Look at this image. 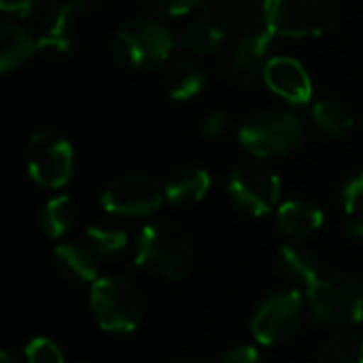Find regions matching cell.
Here are the masks:
<instances>
[{
    "label": "cell",
    "mask_w": 363,
    "mask_h": 363,
    "mask_svg": "<svg viewBox=\"0 0 363 363\" xmlns=\"http://www.w3.org/2000/svg\"><path fill=\"white\" fill-rule=\"evenodd\" d=\"M149 11L164 17H181L200 6V0H143Z\"/></svg>",
    "instance_id": "obj_26"
},
{
    "label": "cell",
    "mask_w": 363,
    "mask_h": 363,
    "mask_svg": "<svg viewBox=\"0 0 363 363\" xmlns=\"http://www.w3.org/2000/svg\"><path fill=\"white\" fill-rule=\"evenodd\" d=\"M323 211L311 200H289L281 204L277 213L279 230L294 240H304L315 236L323 228Z\"/></svg>",
    "instance_id": "obj_12"
},
{
    "label": "cell",
    "mask_w": 363,
    "mask_h": 363,
    "mask_svg": "<svg viewBox=\"0 0 363 363\" xmlns=\"http://www.w3.org/2000/svg\"><path fill=\"white\" fill-rule=\"evenodd\" d=\"M228 194L242 213L264 217L272 213L281 200V179L266 166L242 164L232 170Z\"/></svg>",
    "instance_id": "obj_9"
},
{
    "label": "cell",
    "mask_w": 363,
    "mask_h": 363,
    "mask_svg": "<svg viewBox=\"0 0 363 363\" xmlns=\"http://www.w3.org/2000/svg\"><path fill=\"white\" fill-rule=\"evenodd\" d=\"M349 234L357 240H363V215H355L349 223Z\"/></svg>",
    "instance_id": "obj_30"
},
{
    "label": "cell",
    "mask_w": 363,
    "mask_h": 363,
    "mask_svg": "<svg viewBox=\"0 0 363 363\" xmlns=\"http://www.w3.org/2000/svg\"><path fill=\"white\" fill-rule=\"evenodd\" d=\"M313 119L330 136H347L353 130L351 113L336 100H319L313 106Z\"/></svg>",
    "instance_id": "obj_22"
},
{
    "label": "cell",
    "mask_w": 363,
    "mask_h": 363,
    "mask_svg": "<svg viewBox=\"0 0 363 363\" xmlns=\"http://www.w3.org/2000/svg\"><path fill=\"white\" fill-rule=\"evenodd\" d=\"M53 259H55V268L60 270V274L72 283L94 285L100 279V268H98L94 253L81 245H74V242L57 245L53 251Z\"/></svg>",
    "instance_id": "obj_14"
},
{
    "label": "cell",
    "mask_w": 363,
    "mask_h": 363,
    "mask_svg": "<svg viewBox=\"0 0 363 363\" xmlns=\"http://www.w3.org/2000/svg\"><path fill=\"white\" fill-rule=\"evenodd\" d=\"M26 166L34 183L47 189L64 187L74 168L72 145L51 130L34 132L26 145Z\"/></svg>",
    "instance_id": "obj_7"
},
{
    "label": "cell",
    "mask_w": 363,
    "mask_h": 363,
    "mask_svg": "<svg viewBox=\"0 0 363 363\" xmlns=\"http://www.w3.org/2000/svg\"><path fill=\"white\" fill-rule=\"evenodd\" d=\"M89 308L96 323L111 334L134 332L145 313L138 287L121 277H100L91 285Z\"/></svg>",
    "instance_id": "obj_4"
},
{
    "label": "cell",
    "mask_w": 363,
    "mask_h": 363,
    "mask_svg": "<svg viewBox=\"0 0 363 363\" xmlns=\"http://www.w3.org/2000/svg\"><path fill=\"white\" fill-rule=\"evenodd\" d=\"M317 363H363V334L338 332L323 345Z\"/></svg>",
    "instance_id": "obj_19"
},
{
    "label": "cell",
    "mask_w": 363,
    "mask_h": 363,
    "mask_svg": "<svg viewBox=\"0 0 363 363\" xmlns=\"http://www.w3.org/2000/svg\"><path fill=\"white\" fill-rule=\"evenodd\" d=\"M211 189V174L196 164H187L177 168L164 187V196L174 206H191L200 202Z\"/></svg>",
    "instance_id": "obj_13"
},
{
    "label": "cell",
    "mask_w": 363,
    "mask_h": 363,
    "mask_svg": "<svg viewBox=\"0 0 363 363\" xmlns=\"http://www.w3.org/2000/svg\"><path fill=\"white\" fill-rule=\"evenodd\" d=\"M304 298L300 289H281L268 294L253 313L251 332L262 345L289 340L302 323Z\"/></svg>",
    "instance_id": "obj_8"
},
{
    "label": "cell",
    "mask_w": 363,
    "mask_h": 363,
    "mask_svg": "<svg viewBox=\"0 0 363 363\" xmlns=\"http://www.w3.org/2000/svg\"><path fill=\"white\" fill-rule=\"evenodd\" d=\"M340 200L342 206L347 208L349 215H363V170L353 174L340 189Z\"/></svg>",
    "instance_id": "obj_25"
},
{
    "label": "cell",
    "mask_w": 363,
    "mask_h": 363,
    "mask_svg": "<svg viewBox=\"0 0 363 363\" xmlns=\"http://www.w3.org/2000/svg\"><path fill=\"white\" fill-rule=\"evenodd\" d=\"M264 21L272 34L313 38L328 34L338 21L336 0H264Z\"/></svg>",
    "instance_id": "obj_5"
},
{
    "label": "cell",
    "mask_w": 363,
    "mask_h": 363,
    "mask_svg": "<svg viewBox=\"0 0 363 363\" xmlns=\"http://www.w3.org/2000/svg\"><path fill=\"white\" fill-rule=\"evenodd\" d=\"M240 145L255 157L277 160L304 143V123L287 111H262L240 128Z\"/></svg>",
    "instance_id": "obj_6"
},
{
    "label": "cell",
    "mask_w": 363,
    "mask_h": 363,
    "mask_svg": "<svg viewBox=\"0 0 363 363\" xmlns=\"http://www.w3.org/2000/svg\"><path fill=\"white\" fill-rule=\"evenodd\" d=\"M272 38H274V34L268 28H264L262 32L245 34L232 53V60H230L232 72L236 77H251L264 64V57H266V51H268V45Z\"/></svg>",
    "instance_id": "obj_17"
},
{
    "label": "cell",
    "mask_w": 363,
    "mask_h": 363,
    "mask_svg": "<svg viewBox=\"0 0 363 363\" xmlns=\"http://www.w3.org/2000/svg\"><path fill=\"white\" fill-rule=\"evenodd\" d=\"M34 6H36V0H0V9L17 17H28Z\"/></svg>",
    "instance_id": "obj_29"
},
{
    "label": "cell",
    "mask_w": 363,
    "mask_h": 363,
    "mask_svg": "<svg viewBox=\"0 0 363 363\" xmlns=\"http://www.w3.org/2000/svg\"><path fill=\"white\" fill-rule=\"evenodd\" d=\"M266 85L291 104H306L313 98V83L306 68L287 55H277L264 64Z\"/></svg>",
    "instance_id": "obj_11"
},
{
    "label": "cell",
    "mask_w": 363,
    "mask_h": 363,
    "mask_svg": "<svg viewBox=\"0 0 363 363\" xmlns=\"http://www.w3.org/2000/svg\"><path fill=\"white\" fill-rule=\"evenodd\" d=\"M279 268L298 289L308 291L321 279L315 255L298 245H283L279 249Z\"/></svg>",
    "instance_id": "obj_16"
},
{
    "label": "cell",
    "mask_w": 363,
    "mask_h": 363,
    "mask_svg": "<svg viewBox=\"0 0 363 363\" xmlns=\"http://www.w3.org/2000/svg\"><path fill=\"white\" fill-rule=\"evenodd\" d=\"M206 83V72L198 62H181L177 64L166 79V91L172 100H189L200 94Z\"/></svg>",
    "instance_id": "obj_18"
},
{
    "label": "cell",
    "mask_w": 363,
    "mask_h": 363,
    "mask_svg": "<svg viewBox=\"0 0 363 363\" xmlns=\"http://www.w3.org/2000/svg\"><path fill=\"white\" fill-rule=\"evenodd\" d=\"M223 363H262V355L251 345H238L223 355Z\"/></svg>",
    "instance_id": "obj_27"
},
{
    "label": "cell",
    "mask_w": 363,
    "mask_h": 363,
    "mask_svg": "<svg viewBox=\"0 0 363 363\" xmlns=\"http://www.w3.org/2000/svg\"><path fill=\"white\" fill-rule=\"evenodd\" d=\"M55 2H62V4L74 6L79 13H85V11H89V9H91V4H94L96 0H55Z\"/></svg>",
    "instance_id": "obj_31"
},
{
    "label": "cell",
    "mask_w": 363,
    "mask_h": 363,
    "mask_svg": "<svg viewBox=\"0 0 363 363\" xmlns=\"http://www.w3.org/2000/svg\"><path fill=\"white\" fill-rule=\"evenodd\" d=\"M223 36H225L223 28L211 15H206L185 28L183 43L194 53H213L223 43Z\"/></svg>",
    "instance_id": "obj_21"
},
{
    "label": "cell",
    "mask_w": 363,
    "mask_h": 363,
    "mask_svg": "<svg viewBox=\"0 0 363 363\" xmlns=\"http://www.w3.org/2000/svg\"><path fill=\"white\" fill-rule=\"evenodd\" d=\"M111 49L121 66L130 70H149L170 57L174 36L157 19L134 17L117 28Z\"/></svg>",
    "instance_id": "obj_2"
},
{
    "label": "cell",
    "mask_w": 363,
    "mask_h": 363,
    "mask_svg": "<svg viewBox=\"0 0 363 363\" xmlns=\"http://www.w3.org/2000/svg\"><path fill=\"white\" fill-rule=\"evenodd\" d=\"M102 206L117 217L147 219L162 208L164 191L145 174H123L113 179L100 198Z\"/></svg>",
    "instance_id": "obj_10"
},
{
    "label": "cell",
    "mask_w": 363,
    "mask_h": 363,
    "mask_svg": "<svg viewBox=\"0 0 363 363\" xmlns=\"http://www.w3.org/2000/svg\"><path fill=\"white\" fill-rule=\"evenodd\" d=\"M306 294L313 317L328 328H353L363 321V283L351 274L321 277Z\"/></svg>",
    "instance_id": "obj_3"
},
{
    "label": "cell",
    "mask_w": 363,
    "mask_h": 363,
    "mask_svg": "<svg viewBox=\"0 0 363 363\" xmlns=\"http://www.w3.org/2000/svg\"><path fill=\"white\" fill-rule=\"evenodd\" d=\"M225 128H228V115H225L223 111H213V113H208L206 119H204V123H202V132H204V136H208V138L221 136V134L225 132Z\"/></svg>",
    "instance_id": "obj_28"
},
{
    "label": "cell",
    "mask_w": 363,
    "mask_h": 363,
    "mask_svg": "<svg viewBox=\"0 0 363 363\" xmlns=\"http://www.w3.org/2000/svg\"><path fill=\"white\" fill-rule=\"evenodd\" d=\"M38 53V38H34L26 28L2 21L0 23V70L11 72L13 68L28 62Z\"/></svg>",
    "instance_id": "obj_15"
},
{
    "label": "cell",
    "mask_w": 363,
    "mask_h": 363,
    "mask_svg": "<svg viewBox=\"0 0 363 363\" xmlns=\"http://www.w3.org/2000/svg\"><path fill=\"white\" fill-rule=\"evenodd\" d=\"M91 249L102 257H117L128 249V234L111 223H94L87 228Z\"/></svg>",
    "instance_id": "obj_23"
},
{
    "label": "cell",
    "mask_w": 363,
    "mask_h": 363,
    "mask_svg": "<svg viewBox=\"0 0 363 363\" xmlns=\"http://www.w3.org/2000/svg\"><path fill=\"white\" fill-rule=\"evenodd\" d=\"M0 363H17V359L11 355V353H6V351H2L0 353Z\"/></svg>",
    "instance_id": "obj_32"
},
{
    "label": "cell",
    "mask_w": 363,
    "mask_h": 363,
    "mask_svg": "<svg viewBox=\"0 0 363 363\" xmlns=\"http://www.w3.org/2000/svg\"><path fill=\"white\" fill-rule=\"evenodd\" d=\"M77 219V206L68 196L51 198L40 213V228L49 238H62Z\"/></svg>",
    "instance_id": "obj_20"
},
{
    "label": "cell",
    "mask_w": 363,
    "mask_h": 363,
    "mask_svg": "<svg viewBox=\"0 0 363 363\" xmlns=\"http://www.w3.org/2000/svg\"><path fill=\"white\" fill-rule=\"evenodd\" d=\"M136 264L170 281L185 279L194 268L191 240L174 223H149L136 238Z\"/></svg>",
    "instance_id": "obj_1"
},
{
    "label": "cell",
    "mask_w": 363,
    "mask_h": 363,
    "mask_svg": "<svg viewBox=\"0 0 363 363\" xmlns=\"http://www.w3.org/2000/svg\"><path fill=\"white\" fill-rule=\"evenodd\" d=\"M28 363H66L62 349L49 338H34L26 347Z\"/></svg>",
    "instance_id": "obj_24"
}]
</instances>
